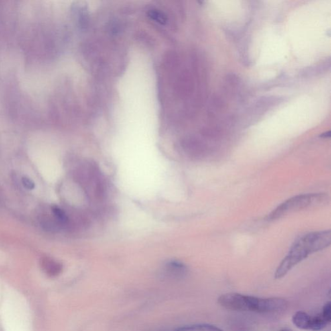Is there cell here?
<instances>
[{
	"instance_id": "6da1fadb",
	"label": "cell",
	"mask_w": 331,
	"mask_h": 331,
	"mask_svg": "<svg viewBox=\"0 0 331 331\" xmlns=\"http://www.w3.org/2000/svg\"><path fill=\"white\" fill-rule=\"evenodd\" d=\"M331 243L330 230L311 232L299 238L292 246L286 257L277 267L275 274V278H283L309 255L330 247Z\"/></svg>"
},
{
	"instance_id": "7a4b0ae2",
	"label": "cell",
	"mask_w": 331,
	"mask_h": 331,
	"mask_svg": "<svg viewBox=\"0 0 331 331\" xmlns=\"http://www.w3.org/2000/svg\"><path fill=\"white\" fill-rule=\"evenodd\" d=\"M218 302L228 310L270 314L286 310L289 302L282 297H257L242 294L231 293L222 294Z\"/></svg>"
},
{
	"instance_id": "3957f363",
	"label": "cell",
	"mask_w": 331,
	"mask_h": 331,
	"mask_svg": "<svg viewBox=\"0 0 331 331\" xmlns=\"http://www.w3.org/2000/svg\"><path fill=\"white\" fill-rule=\"evenodd\" d=\"M328 200L326 194H307L298 195L279 204L268 216V220H278L291 213L320 205Z\"/></svg>"
},
{
	"instance_id": "277c9868",
	"label": "cell",
	"mask_w": 331,
	"mask_h": 331,
	"mask_svg": "<svg viewBox=\"0 0 331 331\" xmlns=\"http://www.w3.org/2000/svg\"><path fill=\"white\" fill-rule=\"evenodd\" d=\"M165 274L167 276L173 278H180L187 274V268L184 264L177 261L168 262L165 268Z\"/></svg>"
},
{
	"instance_id": "5b68a950",
	"label": "cell",
	"mask_w": 331,
	"mask_h": 331,
	"mask_svg": "<svg viewBox=\"0 0 331 331\" xmlns=\"http://www.w3.org/2000/svg\"><path fill=\"white\" fill-rule=\"evenodd\" d=\"M311 319L312 316L304 311H297L293 315V322L299 330H310Z\"/></svg>"
},
{
	"instance_id": "8992f818",
	"label": "cell",
	"mask_w": 331,
	"mask_h": 331,
	"mask_svg": "<svg viewBox=\"0 0 331 331\" xmlns=\"http://www.w3.org/2000/svg\"><path fill=\"white\" fill-rule=\"evenodd\" d=\"M41 265L45 273L52 277L58 275L62 270V266L60 263L49 257L43 258L41 260Z\"/></svg>"
},
{
	"instance_id": "52a82bcc",
	"label": "cell",
	"mask_w": 331,
	"mask_h": 331,
	"mask_svg": "<svg viewBox=\"0 0 331 331\" xmlns=\"http://www.w3.org/2000/svg\"><path fill=\"white\" fill-rule=\"evenodd\" d=\"M330 324V322H329L323 316L322 313H320V314H317L316 316H312L310 330L314 331H321L326 328Z\"/></svg>"
},
{
	"instance_id": "ba28073f",
	"label": "cell",
	"mask_w": 331,
	"mask_h": 331,
	"mask_svg": "<svg viewBox=\"0 0 331 331\" xmlns=\"http://www.w3.org/2000/svg\"><path fill=\"white\" fill-rule=\"evenodd\" d=\"M175 331H223L218 327L209 324H198L184 326Z\"/></svg>"
},
{
	"instance_id": "9c48e42d",
	"label": "cell",
	"mask_w": 331,
	"mask_h": 331,
	"mask_svg": "<svg viewBox=\"0 0 331 331\" xmlns=\"http://www.w3.org/2000/svg\"><path fill=\"white\" fill-rule=\"evenodd\" d=\"M41 225L43 229L49 232L57 231L61 226L56 218L45 216L41 218Z\"/></svg>"
},
{
	"instance_id": "30bf717a",
	"label": "cell",
	"mask_w": 331,
	"mask_h": 331,
	"mask_svg": "<svg viewBox=\"0 0 331 331\" xmlns=\"http://www.w3.org/2000/svg\"><path fill=\"white\" fill-rule=\"evenodd\" d=\"M53 216L58 221L61 226L68 223V218L64 210L58 206H54L52 208Z\"/></svg>"
},
{
	"instance_id": "8fae6325",
	"label": "cell",
	"mask_w": 331,
	"mask_h": 331,
	"mask_svg": "<svg viewBox=\"0 0 331 331\" xmlns=\"http://www.w3.org/2000/svg\"><path fill=\"white\" fill-rule=\"evenodd\" d=\"M221 133V129L218 127H206L204 128L202 131V135L209 138L220 137Z\"/></svg>"
},
{
	"instance_id": "7c38bea8",
	"label": "cell",
	"mask_w": 331,
	"mask_h": 331,
	"mask_svg": "<svg viewBox=\"0 0 331 331\" xmlns=\"http://www.w3.org/2000/svg\"><path fill=\"white\" fill-rule=\"evenodd\" d=\"M322 314L329 322H331V303L329 302L326 303L323 307Z\"/></svg>"
},
{
	"instance_id": "4fadbf2b",
	"label": "cell",
	"mask_w": 331,
	"mask_h": 331,
	"mask_svg": "<svg viewBox=\"0 0 331 331\" xmlns=\"http://www.w3.org/2000/svg\"><path fill=\"white\" fill-rule=\"evenodd\" d=\"M21 183H22L23 186L25 188L28 189V190H33L35 188V183L29 177H23L21 178Z\"/></svg>"
},
{
	"instance_id": "5bb4252c",
	"label": "cell",
	"mask_w": 331,
	"mask_h": 331,
	"mask_svg": "<svg viewBox=\"0 0 331 331\" xmlns=\"http://www.w3.org/2000/svg\"><path fill=\"white\" fill-rule=\"evenodd\" d=\"M291 331L285 330H282V331Z\"/></svg>"
}]
</instances>
